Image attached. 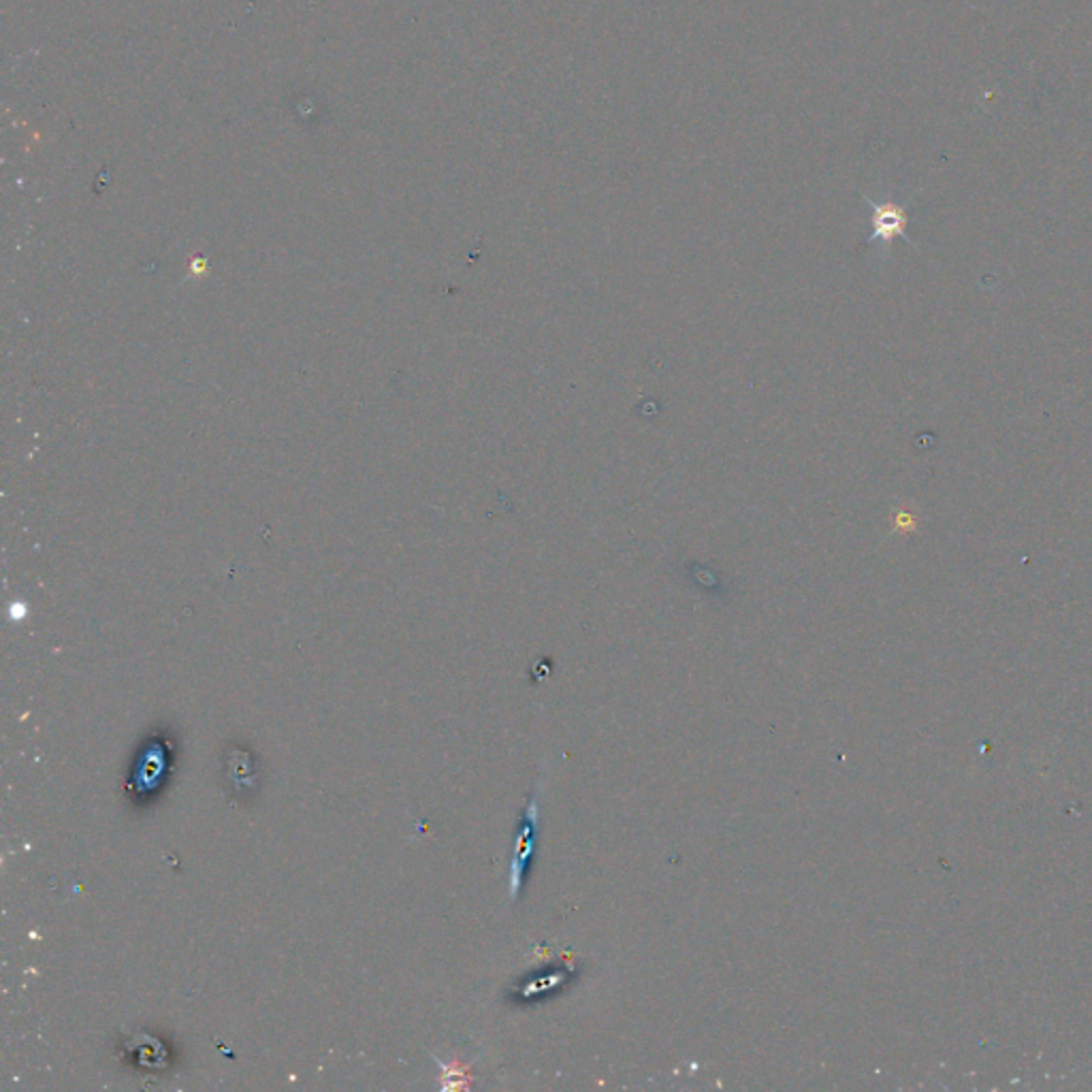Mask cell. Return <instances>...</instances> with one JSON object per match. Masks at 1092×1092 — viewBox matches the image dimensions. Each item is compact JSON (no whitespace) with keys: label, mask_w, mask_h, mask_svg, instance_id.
Listing matches in <instances>:
<instances>
[{"label":"cell","mask_w":1092,"mask_h":1092,"mask_svg":"<svg viewBox=\"0 0 1092 1092\" xmlns=\"http://www.w3.org/2000/svg\"><path fill=\"white\" fill-rule=\"evenodd\" d=\"M540 819V800H538V789L534 791V796L529 798L527 806H525V813H523V819L519 824V832H517V839H514V851H512V862H510V879H508V892H510V898L514 901L519 894H521V888H523V879H525V873L532 864V858H534V851H536V839H538V821Z\"/></svg>","instance_id":"obj_1"},{"label":"cell","mask_w":1092,"mask_h":1092,"mask_svg":"<svg viewBox=\"0 0 1092 1092\" xmlns=\"http://www.w3.org/2000/svg\"><path fill=\"white\" fill-rule=\"evenodd\" d=\"M864 201L871 207V227H873V233L866 240V246L879 244L883 257L890 252L892 242L896 237H903L907 244L916 246L913 240L907 235L909 216L903 205H898L894 201H873L871 197H864Z\"/></svg>","instance_id":"obj_2"}]
</instances>
